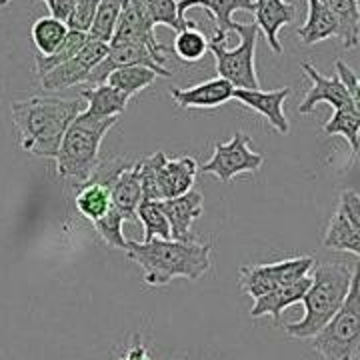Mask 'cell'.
<instances>
[{
  "label": "cell",
  "instance_id": "cell-1",
  "mask_svg": "<svg viewBox=\"0 0 360 360\" xmlns=\"http://www.w3.org/2000/svg\"><path fill=\"white\" fill-rule=\"evenodd\" d=\"M84 110L80 98L32 96L11 104L13 124L22 150L39 158H54L70 122Z\"/></svg>",
  "mask_w": 360,
  "mask_h": 360
},
{
  "label": "cell",
  "instance_id": "cell-2",
  "mask_svg": "<svg viewBox=\"0 0 360 360\" xmlns=\"http://www.w3.org/2000/svg\"><path fill=\"white\" fill-rule=\"evenodd\" d=\"M127 258L144 270L148 286H165L174 278L198 281L210 270V243H180L153 238L148 243H127Z\"/></svg>",
  "mask_w": 360,
  "mask_h": 360
},
{
  "label": "cell",
  "instance_id": "cell-3",
  "mask_svg": "<svg viewBox=\"0 0 360 360\" xmlns=\"http://www.w3.org/2000/svg\"><path fill=\"white\" fill-rule=\"evenodd\" d=\"M359 266L342 262H322L314 266L309 290L304 292V316L300 321L284 324V333L296 340H310L342 307Z\"/></svg>",
  "mask_w": 360,
  "mask_h": 360
},
{
  "label": "cell",
  "instance_id": "cell-4",
  "mask_svg": "<svg viewBox=\"0 0 360 360\" xmlns=\"http://www.w3.org/2000/svg\"><path fill=\"white\" fill-rule=\"evenodd\" d=\"M120 118H94V116L80 115L70 122V127L63 136L58 146V153L54 156L56 160V174L60 179H72L78 182H86L92 170L101 162L98 153L104 136L110 132Z\"/></svg>",
  "mask_w": 360,
  "mask_h": 360
},
{
  "label": "cell",
  "instance_id": "cell-5",
  "mask_svg": "<svg viewBox=\"0 0 360 360\" xmlns=\"http://www.w3.org/2000/svg\"><path fill=\"white\" fill-rule=\"evenodd\" d=\"M322 360H354L360 348V281L354 274L350 290L335 316L310 338Z\"/></svg>",
  "mask_w": 360,
  "mask_h": 360
},
{
  "label": "cell",
  "instance_id": "cell-6",
  "mask_svg": "<svg viewBox=\"0 0 360 360\" xmlns=\"http://www.w3.org/2000/svg\"><path fill=\"white\" fill-rule=\"evenodd\" d=\"M232 32L240 37V44L236 49H226L224 42L208 40V51L214 56L217 77L231 82L234 89H260V80H258L257 66H255L260 30L255 22L250 25L232 22Z\"/></svg>",
  "mask_w": 360,
  "mask_h": 360
},
{
  "label": "cell",
  "instance_id": "cell-7",
  "mask_svg": "<svg viewBox=\"0 0 360 360\" xmlns=\"http://www.w3.org/2000/svg\"><path fill=\"white\" fill-rule=\"evenodd\" d=\"M314 258L312 257H296L278 260L272 264H255V266H243L238 270V283L243 286L246 295L252 300L260 296L269 295L272 290L292 284L314 269Z\"/></svg>",
  "mask_w": 360,
  "mask_h": 360
},
{
  "label": "cell",
  "instance_id": "cell-8",
  "mask_svg": "<svg viewBox=\"0 0 360 360\" xmlns=\"http://www.w3.org/2000/svg\"><path fill=\"white\" fill-rule=\"evenodd\" d=\"M250 136L238 130L229 142L214 144L210 160L198 167L202 174H214L220 182H231L234 176L243 172H258L264 165V156L250 150Z\"/></svg>",
  "mask_w": 360,
  "mask_h": 360
},
{
  "label": "cell",
  "instance_id": "cell-9",
  "mask_svg": "<svg viewBox=\"0 0 360 360\" xmlns=\"http://www.w3.org/2000/svg\"><path fill=\"white\" fill-rule=\"evenodd\" d=\"M324 248L360 255V194L354 188L340 193L338 206L322 240Z\"/></svg>",
  "mask_w": 360,
  "mask_h": 360
},
{
  "label": "cell",
  "instance_id": "cell-10",
  "mask_svg": "<svg viewBox=\"0 0 360 360\" xmlns=\"http://www.w3.org/2000/svg\"><path fill=\"white\" fill-rule=\"evenodd\" d=\"M167 56L155 54L148 51L146 46L136 44V42H108V52L103 58V63L92 70L86 84H103L106 77L116 70V68H124V66H144L155 70L158 77L170 78L172 72L165 68Z\"/></svg>",
  "mask_w": 360,
  "mask_h": 360
},
{
  "label": "cell",
  "instance_id": "cell-11",
  "mask_svg": "<svg viewBox=\"0 0 360 360\" xmlns=\"http://www.w3.org/2000/svg\"><path fill=\"white\" fill-rule=\"evenodd\" d=\"M108 52V44L89 40L84 49L77 56L68 58L66 63L52 68L44 77H40V84L44 90H65L86 84L92 70L103 63V58Z\"/></svg>",
  "mask_w": 360,
  "mask_h": 360
},
{
  "label": "cell",
  "instance_id": "cell-12",
  "mask_svg": "<svg viewBox=\"0 0 360 360\" xmlns=\"http://www.w3.org/2000/svg\"><path fill=\"white\" fill-rule=\"evenodd\" d=\"M288 96H290L288 86L278 90L234 89V92H232V98H236L243 106L264 116L270 127L281 134H286L290 130L288 118L284 115V103Z\"/></svg>",
  "mask_w": 360,
  "mask_h": 360
},
{
  "label": "cell",
  "instance_id": "cell-13",
  "mask_svg": "<svg viewBox=\"0 0 360 360\" xmlns=\"http://www.w3.org/2000/svg\"><path fill=\"white\" fill-rule=\"evenodd\" d=\"M196 174H198V162L193 156L184 155L179 158H167V155L162 153L156 168V184H158L160 200L191 193Z\"/></svg>",
  "mask_w": 360,
  "mask_h": 360
},
{
  "label": "cell",
  "instance_id": "cell-14",
  "mask_svg": "<svg viewBox=\"0 0 360 360\" xmlns=\"http://www.w3.org/2000/svg\"><path fill=\"white\" fill-rule=\"evenodd\" d=\"M158 205L170 224V238L180 243L194 240L193 224L205 212V196L196 191H191L176 198L158 200Z\"/></svg>",
  "mask_w": 360,
  "mask_h": 360
},
{
  "label": "cell",
  "instance_id": "cell-15",
  "mask_svg": "<svg viewBox=\"0 0 360 360\" xmlns=\"http://www.w3.org/2000/svg\"><path fill=\"white\" fill-rule=\"evenodd\" d=\"M300 68H302L304 77H309L310 82H312V86L307 92L304 101L298 106V112L300 115L314 112V108L321 103H328V106H333L335 110L336 108H342V106H348V104L360 106L359 103L352 101V96L348 94V90L342 86V82L336 77H322L321 72L314 68V65H310V63H302Z\"/></svg>",
  "mask_w": 360,
  "mask_h": 360
},
{
  "label": "cell",
  "instance_id": "cell-16",
  "mask_svg": "<svg viewBox=\"0 0 360 360\" xmlns=\"http://www.w3.org/2000/svg\"><path fill=\"white\" fill-rule=\"evenodd\" d=\"M110 42H136L160 56H165V51H167V46L160 44L156 39L155 26L146 20V16L142 14L141 6L136 2L122 6V13L116 22L115 34H112Z\"/></svg>",
  "mask_w": 360,
  "mask_h": 360
},
{
  "label": "cell",
  "instance_id": "cell-17",
  "mask_svg": "<svg viewBox=\"0 0 360 360\" xmlns=\"http://www.w3.org/2000/svg\"><path fill=\"white\" fill-rule=\"evenodd\" d=\"M234 86L224 78H210L200 84H194L191 89H179L172 86L170 96L179 108H217L229 103L232 98Z\"/></svg>",
  "mask_w": 360,
  "mask_h": 360
},
{
  "label": "cell",
  "instance_id": "cell-18",
  "mask_svg": "<svg viewBox=\"0 0 360 360\" xmlns=\"http://www.w3.org/2000/svg\"><path fill=\"white\" fill-rule=\"evenodd\" d=\"M252 14H255V25L266 37L270 49L276 54H283L284 49L278 40V30L295 20V4L284 0H255Z\"/></svg>",
  "mask_w": 360,
  "mask_h": 360
},
{
  "label": "cell",
  "instance_id": "cell-19",
  "mask_svg": "<svg viewBox=\"0 0 360 360\" xmlns=\"http://www.w3.org/2000/svg\"><path fill=\"white\" fill-rule=\"evenodd\" d=\"M179 16L184 18L186 11L191 8H205L217 22V32L212 37V42H226L229 32H232V14L236 11L252 13L255 0H176Z\"/></svg>",
  "mask_w": 360,
  "mask_h": 360
},
{
  "label": "cell",
  "instance_id": "cell-20",
  "mask_svg": "<svg viewBox=\"0 0 360 360\" xmlns=\"http://www.w3.org/2000/svg\"><path fill=\"white\" fill-rule=\"evenodd\" d=\"M310 286V276H304L300 281H296L292 284H286L281 286L276 290H272L269 295L260 296L255 300V307L250 309V316L252 319H260V316H270L272 321L281 322L283 312L288 307H292L296 302H302L304 292L309 290Z\"/></svg>",
  "mask_w": 360,
  "mask_h": 360
},
{
  "label": "cell",
  "instance_id": "cell-21",
  "mask_svg": "<svg viewBox=\"0 0 360 360\" xmlns=\"http://www.w3.org/2000/svg\"><path fill=\"white\" fill-rule=\"evenodd\" d=\"M307 2H309L307 22L296 32L298 39L302 40V44L312 46V44H319L326 39L342 40V26L335 14L330 13L321 0H307Z\"/></svg>",
  "mask_w": 360,
  "mask_h": 360
},
{
  "label": "cell",
  "instance_id": "cell-22",
  "mask_svg": "<svg viewBox=\"0 0 360 360\" xmlns=\"http://www.w3.org/2000/svg\"><path fill=\"white\" fill-rule=\"evenodd\" d=\"M142 200L139 162L122 170L110 184V202L127 220L136 222V208Z\"/></svg>",
  "mask_w": 360,
  "mask_h": 360
},
{
  "label": "cell",
  "instance_id": "cell-23",
  "mask_svg": "<svg viewBox=\"0 0 360 360\" xmlns=\"http://www.w3.org/2000/svg\"><path fill=\"white\" fill-rule=\"evenodd\" d=\"M80 98L86 101V108L82 112L94 116V118H110V116L120 118L130 101V96H127L124 92L112 89L108 84H96L94 89H82Z\"/></svg>",
  "mask_w": 360,
  "mask_h": 360
},
{
  "label": "cell",
  "instance_id": "cell-24",
  "mask_svg": "<svg viewBox=\"0 0 360 360\" xmlns=\"http://www.w3.org/2000/svg\"><path fill=\"white\" fill-rule=\"evenodd\" d=\"M75 206L77 210L90 222H96L103 219L112 206L110 202V184L96 182V180H86L80 184L77 196H75Z\"/></svg>",
  "mask_w": 360,
  "mask_h": 360
},
{
  "label": "cell",
  "instance_id": "cell-25",
  "mask_svg": "<svg viewBox=\"0 0 360 360\" xmlns=\"http://www.w3.org/2000/svg\"><path fill=\"white\" fill-rule=\"evenodd\" d=\"M322 130L330 136L340 134L350 146L352 160L359 156V142H360V106L348 104L342 108H336L335 115L328 118V122L322 127Z\"/></svg>",
  "mask_w": 360,
  "mask_h": 360
},
{
  "label": "cell",
  "instance_id": "cell-26",
  "mask_svg": "<svg viewBox=\"0 0 360 360\" xmlns=\"http://www.w3.org/2000/svg\"><path fill=\"white\" fill-rule=\"evenodd\" d=\"M139 6H141L142 14L146 16V20L155 26H170L172 30H184V28H191L196 26L194 20H186V18H180L179 16V6H176V0H134Z\"/></svg>",
  "mask_w": 360,
  "mask_h": 360
},
{
  "label": "cell",
  "instance_id": "cell-27",
  "mask_svg": "<svg viewBox=\"0 0 360 360\" xmlns=\"http://www.w3.org/2000/svg\"><path fill=\"white\" fill-rule=\"evenodd\" d=\"M158 78L155 70L144 68V66H124V68H116L112 70L103 84H108L112 89L124 92L127 96H134L144 89H148L150 84H155Z\"/></svg>",
  "mask_w": 360,
  "mask_h": 360
},
{
  "label": "cell",
  "instance_id": "cell-28",
  "mask_svg": "<svg viewBox=\"0 0 360 360\" xmlns=\"http://www.w3.org/2000/svg\"><path fill=\"white\" fill-rule=\"evenodd\" d=\"M321 2L335 14L340 26H342V44H345V49H354L359 44V0H321Z\"/></svg>",
  "mask_w": 360,
  "mask_h": 360
},
{
  "label": "cell",
  "instance_id": "cell-29",
  "mask_svg": "<svg viewBox=\"0 0 360 360\" xmlns=\"http://www.w3.org/2000/svg\"><path fill=\"white\" fill-rule=\"evenodd\" d=\"M68 26L52 16H42L32 25V42L37 46V54L51 56L65 42Z\"/></svg>",
  "mask_w": 360,
  "mask_h": 360
},
{
  "label": "cell",
  "instance_id": "cell-30",
  "mask_svg": "<svg viewBox=\"0 0 360 360\" xmlns=\"http://www.w3.org/2000/svg\"><path fill=\"white\" fill-rule=\"evenodd\" d=\"M120 13H122V2L120 0H101L96 13L92 16V22H90L89 32H86V39L108 44L112 40V34H115L116 22L120 18Z\"/></svg>",
  "mask_w": 360,
  "mask_h": 360
},
{
  "label": "cell",
  "instance_id": "cell-31",
  "mask_svg": "<svg viewBox=\"0 0 360 360\" xmlns=\"http://www.w3.org/2000/svg\"><path fill=\"white\" fill-rule=\"evenodd\" d=\"M86 42H89V39H86V34H84V32L68 30L65 42L56 49L54 54H51V56H40V54H37V56H34L37 75H39V77H44L46 72H51L52 68H56L58 65L66 63L68 58L77 56L78 52L84 49V44H86Z\"/></svg>",
  "mask_w": 360,
  "mask_h": 360
},
{
  "label": "cell",
  "instance_id": "cell-32",
  "mask_svg": "<svg viewBox=\"0 0 360 360\" xmlns=\"http://www.w3.org/2000/svg\"><path fill=\"white\" fill-rule=\"evenodd\" d=\"M136 219L141 220L144 226L142 243H148L153 238L170 240V224H168L158 200H141V205L136 208Z\"/></svg>",
  "mask_w": 360,
  "mask_h": 360
},
{
  "label": "cell",
  "instance_id": "cell-33",
  "mask_svg": "<svg viewBox=\"0 0 360 360\" xmlns=\"http://www.w3.org/2000/svg\"><path fill=\"white\" fill-rule=\"evenodd\" d=\"M172 51L182 63H198L205 58L206 51H208V40L196 26H191V28L176 32Z\"/></svg>",
  "mask_w": 360,
  "mask_h": 360
},
{
  "label": "cell",
  "instance_id": "cell-34",
  "mask_svg": "<svg viewBox=\"0 0 360 360\" xmlns=\"http://www.w3.org/2000/svg\"><path fill=\"white\" fill-rule=\"evenodd\" d=\"M124 222H127V219H124L116 208L110 206L108 212L104 214L103 219L92 222V226L96 229L98 236H101L110 248H120V250H124V248H127V243H129V240L124 238V234H122Z\"/></svg>",
  "mask_w": 360,
  "mask_h": 360
},
{
  "label": "cell",
  "instance_id": "cell-35",
  "mask_svg": "<svg viewBox=\"0 0 360 360\" xmlns=\"http://www.w3.org/2000/svg\"><path fill=\"white\" fill-rule=\"evenodd\" d=\"M98 4H101V0H75V11H72L70 20L66 22L68 30H78V32L86 34Z\"/></svg>",
  "mask_w": 360,
  "mask_h": 360
},
{
  "label": "cell",
  "instance_id": "cell-36",
  "mask_svg": "<svg viewBox=\"0 0 360 360\" xmlns=\"http://www.w3.org/2000/svg\"><path fill=\"white\" fill-rule=\"evenodd\" d=\"M336 78L342 82V86L348 90V94L352 96L354 103L360 104V78L359 72H354L347 63L342 60H336Z\"/></svg>",
  "mask_w": 360,
  "mask_h": 360
},
{
  "label": "cell",
  "instance_id": "cell-37",
  "mask_svg": "<svg viewBox=\"0 0 360 360\" xmlns=\"http://www.w3.org/2000/svg\"><path fill=\"white\" fill-rule=\"evenodd\" d=\"M49 8L52 18L60 20V22H68L70 16H72V11H75V0H42Z\"/></svg>",
  "mask_w": 360,
  "mask_h": 360
},
{
  "label": "cell",
  "instance_id": "cell-38",
  "mask_svg": "<svg viewBox=\"0 0 360 360\" xmlns=\"http://www.w3.org/2000/svg\"><path fill=\"white\" fill-rule=\"evenodd\" d=\"M120 360H153L148 356V350L142 345L141 335H134V345L127 350V354Z\"/></svg>",
  "mask_w": 360,
  "mask_h": 360
},
{
  "label": "cell",
  "instance_id": "cell-39",
  "mask_svg": "<svg viewBox=\"0 0 360 360\" xmlns=\"http://www.w3.org/2000/svg\"><path fill=\"white\" fill-rule=\"evenodd\" d=\"M122 2V6H127V4H130V2H134V0H120Z\"/></svg>",
  "mask_w": 360,
  "mask_h": 360
},
{
  "label": "cell",
  "instance_id": "cell-40",
  "mask_svg": "<svg viewBox=\"0 0 360 360\" xmlns=\"http://www.w3.org/2000/svg\"><path fill=\"white\" fill-rule=\"evenodd\" d=\"M8 2H11V0H0V6H6Z\"/></svg>",
  "mask_w": 360,
  "mask_h": 360
}]
</instances>
